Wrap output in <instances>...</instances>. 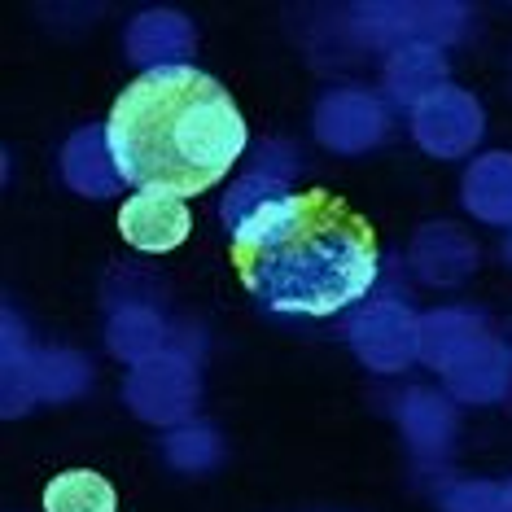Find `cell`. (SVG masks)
<instances>
[{
    "label": "cell",
    "mask_w": 512,
    "mask_h": 512,
    "mask_svg": "<svg viewBox=\"0 0 512 512\" xmlns=\"http://www.w3.org/2000/svg\"><path fill=\"white\" fill-rule=\"evenodd\" d=\"M114 508H119L114 486L92 469L57 473L44 486V512H114Z\"/></svg>",
    "instance_id": "277c9868"
},
{
    "label": "cell",
    "mask_w": 512,
    "mask_h": 512,
    "mask_svg": "<svg viewBox=\"0 0 512 512\" xmlns=\"http://www.w3.org/2000/svg\"><path fill=\"white\" fill-rule=\"evenodd\" d=\"M232 267L246 294L281 316H337L372 289L377 232L329 189H298L250 206L232 224Z\"/></svg>",
    "instance_id": "6da1fadb"
},
{
    "label": "cell",
    "mask_w": 512,
    "mask_h": 512,
    "mask_svg": "<svg viewBox=\"0 0 512 512\" xmlns=\"http://www.w3.org/2000/svg\"><path fill=\"white\" fill-rule=\"evenodd\" d=\"M250 132L232 92L202 66L141 71L110 106L106 154L136 193L197 197L246 154Z\"/></svg>",
    "instance_id": "7a4b0ae2"
},
{
    "label": "cell",
    "mask_w": 512,
    "mask_h": 512,
    "mask_svg": "<svg viewBox=\"0 0 512 512\" xmlns=\"http://www.w3.org/2000/svg\"><path fill=\"white\" fill-rule=\"evenodd\" d=\"M119 232L132 250L145 254H167L189 241L193 215L184 206V197L171 193H132L119 206Z\"/></svg>",
    "instance_id": "3957f363"
}]
</instances>
